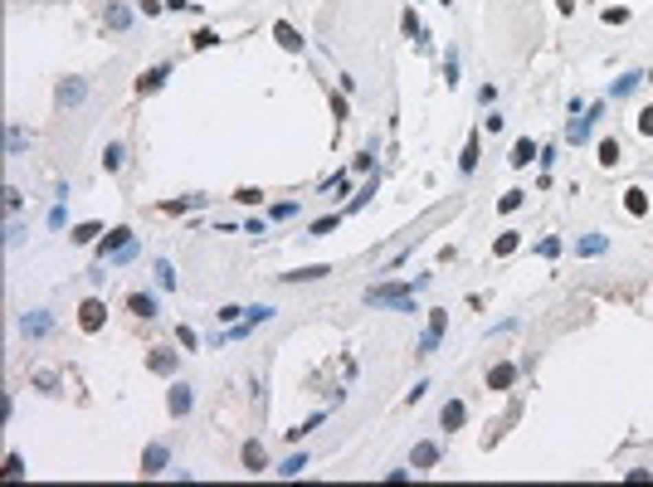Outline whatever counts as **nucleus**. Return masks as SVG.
<instances>
[{
	"mask_svg": "<svg viewBox=\"0 0 653 487\" xmlns=\"http://www.w3.org/2000/svg\"><path fill=\"white\" fill-rule=\"evenodd\" d=\"M643 78H648V73H624V78H619V83L610 88V93H615V98H629V93H634V88H639Z\"/></svg>",
	"mask_w": 653,
	"mask_h": 487,
	"instance_id": "nucleus-28",
	"label": "nucleus"
},
{
	"mask_svg": "<svg viewBox=\"0 0 653 487\" xmlns=\"http://www.w3.org/2000/svg\"><path fill=\"white\" fill-rule=\"evenodd\" d=\"M512 381H517V365H507V361H502V365H493V370H487V390H507Z\"/></svg>",
	"mask_w": 653,
	"mask_h": 487,
	"instance_id": "nucleus-16",
	"label": "nucleus"
},
{
	"mask_svg": "<svg viewBox=\"0 0 653 487\" xmlns=\"http://www.w3.org/2000/svg\"><path fill=\"white\" fill-rule=\"evenodd\" d=\"M458 171H463V176L478 171V137H468V146H463V156H458Z\"/></svg>",
	"mask_w": 653,
	"mask_h": 487,
	"instance_id": "nucleus-26",
	"label": "nucleus"
},
{
	"mask_svg": "<svg viewBox=\"0 0 653 487\" xmlns=\"http://www.w3.org/2000/svg\"><path fill=\"white\" fill-rule=\"evenodd\" d=\"M605 249H610V239H605V234H585V239L575 244V253H585V258H595V253H605Z\"/></svg>",
	"mask_w": 653,
	"mask_h": 487,
	"instance_id": "nucleus-23",
	"label": "nucleus"
},
{
	"mask_svg": "<svg viewBox=\"0 0 653 487\" xmlns=\"http://www.w3.org/2000/svg\"><path fill=\"white\" fill-rule=\"evenodd\" d=\"M239 200H244V205H258V200H263V190H254V185H244V190H239Z\"/></svg>",
	"mask_w": 653,
	"mask_h": 487,
	"instance_id": "nucleus-45",
	"label": "nucleus"
},
{
	"mask_svg": "<svg viewBox=\"0 0 653 487\" xmlns=\"http://www.w3.org/2000/svg\"><path fill=\"white\" fill-rule=\"evenodd\" d=\"M337 225H342V214H326V220H317V225H312V239H322V234H332Z\"/></svg>",
	"mask_w": 653,
	"mask_h": 487,
	"instance_id": "nucleus-31",
	"label": "nucleus"
},
{
	"mask_svg": "<svg viewBox=\"0 0 653 487\" xmlns=\"http://www.w3.org/2000/svg\"><path fill=\"white\" fill-rule=\"evenodd\" d=\"M302 468H307V453H293V458H288V463H283L278 473H283V477H298Z\"/></svg>",
	"mask_w": 653,
	"mask_h": 487,
	"instance_id": "nucleus-32",
	"label": "nucleus"
},
{
	"mask_svg": "<svg viewBox=\"0 0 653 487\" xmlns=\"http://www.w3.org/2000/svg\"><path fill=\"white\" fill-rule=\"evenodd\" d=\"M410 293L414 288H405V283H375V288H366V302L370 307H400Z\"/></svg>",
	"mask_w": 653,
	"mask_h": 487,
	"instance_id": "nucleus-1",
	"label": "nucleus"
},
{
	"mask_svg": "<svg viewBox=\"0 0 653 487\" xmlns=\"http://www.w3.org/2000/svg\"><path fill=\"white\" fill-rule=\"evenodd\" d=\"M190 405H195L190 385H181V381H176V385L166 390V409H171V419H186V414H190Z\"/></svg>",
	"mask_w": 653,
	"mask_h": 487,
	"instance_id": "nucleus-5",
	"label": "nucleus"
},
{
	"mask_svg": "<svg viewBox=\"0 0 653 487\" xmlns=\"http://www.w3.org/2000/svg\"><path fill=\"white\" fill-rule=\"evenodd\" d=\"M127 244H132V229H127V225H118V229H107V234L98 239V258L107 263V258H113V253H122Z\"/></svg>",
	"mask_w": 653,
	"mask_h": 487,
	"instance_id": "nucleus-3",
	"label": "nucleus"
},
{
	"mask_svg": "<svg viewBox=\"0 0 653 487\" xmlns=\"http://www.w3.org/2000/svg\"><path fill=\"white\" fill-rule=\"evenodd\" d=\"M127 307H132V317H156V312H161L151 293H132V297H127Z\"/></svg>",
	"mask_w": 653,
	"mask_h": 487,
	"instance_id": "nucleus-19",
	"label": "nucleus"
},
{
	"mask_svg": "<svg viewBox=\"0 0 653 487\" xmlns=\"http://www.w3.org/2000/svg\"><path fill=\"white\" fill-rule=\"evenodd\" d=\"M5 477H25V458H20V453L5 458Z\"/></svg>",
	"mask_w": 653,
	"mask_h": 487,
	"instance_id": "nucleus-36",
	"label": "nucleus"
},
{
	"mask_svg": "<svg viewBox=\"0 0 653 487\" xmlns=\"http://www.w3.org/2000/svg\"><path fill=\"white\" fill-rule=\"evenodd\" d=\"M239 458H244V473H263V468H268V453H263L258 439H249V444L239 449Z\"/></svg>",
	"mask_w": 653,
	"mask_h": 487,
	"instance_id": "nucleus-9",
	"label": "nucleus"
},
{
	"mask_svg": "<svg viewBox=\"0 0 653 487\" xmlns=\"http://www.w3.org/2000/svg\"><path fill=\"white\" fill-rule=\"evenodd\" d=\"M517 244H522V239H517V234H502V239H498V258H507V253H512V249H517Z\"/></svg>",
	"mask_w": 653,
	"mask_h": 487,
	"instance_id": "nucleus-40",
	"label": "nucleus"
},
{
	"mask_svg": "<svg viewBox=\"0 0 653 487\" xmlns=\"http://www.w3.org/2000/svg\"><path fill=\"white\" fill-rule=\"evenodd\" d=\"M200 205H205V195H186V200H166L161 214H186V209H200Z\"/></svg>",
	"mask_w": 653,
	"mask_h": 487,
	"instance_id": "nucleus-24",
	"label": "nucleus"
},
{
	"mask_svg": "<svg viewBox=\"0 0 653 487\" xmlns=\"http://www.w3.org/2000/svg\"><path fill=\"white\" fill-rule=\"evenodd\" d=\"M600 113H605V107H590V113H585V117H575V122L566 127V141H575V146H580V141H590V122H595V117H600Z\"/></svg>",
	"mask_w": 653,
	"mask_h": 487,
	"instance_id": "nucleus-11",
	"label": "nucleus"
},
{
	"mask_svg": "<svg viewBox=\"0 0 653 487\" xmlns=\"http://www.w3.org/2000/svg\"><path fill=\"white\" fill-rule=\"evenodd\" d=\"M132 258H137V239H132V244H127L122 253H113V258H107V263H132Z\"/></svg>",
	"mask_w": 653,
	"mask_h": 487,
	"instance_id": "nucleus-43",
	"label": "nucleus"
},
{
	"mask_svg": "<svg viewBox=\"0 0 653 487\" xmlns=\"http://www.w3.org/2000/svg\"><path fill=\"white\" fill-rule=\"evenodd\" d=\"M531 161H536V141H531V137H522V141L512 146V166H531Z\"/></svg>",
	"mask_w": 653,
	"mask_h": 487,
	"instance_id": "nucleus-22",
	"label": "nucleus"
},
{
	"mask_svg": "<svg viewBox=\"0 0 653 487\" xmlns=\"http://www.w3.org/2000/svg\"><path fill=\"white\" fill-rule=\"evenodd\" d=\"M249 321H274V307H263V302L249 307Z\"/></svg>",
	"mask_w": 653,
	"mask_h": 487,
	"instance_id": "nucleus-41",
	"label": "nucleus"
},
{
	"mask_svg": "<svg viewBox=\"0 0 653 487\" xmlns=\"http://www.w3.org/2000/svg\"><path fill=\"white\" fill-rule=\"evenodd\" d=\"M536 253H541V258H556V253H561V239H556V234H546V239L536 244Z\"/></svg>",
	"mask_w": 653,
	"mask_h": 487,
	"instance_id": "nucleus-33",
	"label": "nucleus"
},
{
	"mask_svg": "<svg viewBox=\"0 0 653 487\" xmlns=\"http://www.w3.org/2000/svg\"><path fill=\"white\" fill-rule=\"evenodd\" d=\"M410 463L424 473V468H434L439 463V444H414V453H410Z\"/></svg>",
	"mask_w": 653,
	"mask_h": 487,
	"instance_id": "nucleus-18",
	"label": "nucleus"
},
{
	"mask_svg": "<svg viewBox=\"0 0 653 487\" xmlns=\"http://www.w3.org/2000/svg\"><path fill=\"white\" fill-rule=\"evenodd\" d=\"M102 166H107V171H122V166H127V146H122V141H107V146H102Z\"/></svg>",
	"mask_w": 653,
	"mask_h": 487,
	"instance_id": "nucleus-17",
	"label": "nucleus"
},
{
	"mask_svg": "<svg viewBox=\"0 0 653 487\" xmlns=\"http://www.w3.org/2000/svg\"><path fill=\"white\" fill-rule=\"evenodd\" d=\"M98 234H102V225H98V220H88V225H78V229H74L69 239H74V244H93Z\"/></svg>",
	"mask_w": 653,
	"mask_h": 487,
	"instance_id": "nucleus-29",
	"label": "nucleus"
},
{
	"mask_svg": "<svg viewBox=\"0 0 653 487\" xmlns=\"http://www.w3.org/2000/svg\"><path fill=\"white\" fill-rule=\"evenodd\" d=\"M624 209L634 214V220H639V214H648V190H639V185L624 190Z\"/></svg>",
	"mask_w": 653,
	"mask_h": 487,
	"instance_id": "nucleus-21",
	"label": "nucleus"
},
{
	"mask_svg": "<svg viewBox=\"0 0 653 487\" xmlns=\"http://www.w3.org/2000/svg\"><path fill=\"white\" fill-rule=\"evenodd\" d=\"M176 341H181V346H186V351H190V346H195V341H200V337H195V327H186V321H181V327H176Z\"/></svg>",
	"mask_w": 653,
	"mask_h": 487,
	"instance_id": "nucleus-35",
	"label": "nucleus"
},
{
	"mask_svg": "<svg viewBox=\"0 0 653 487\" xmlns=\"http://www.w3.org/2000/svg\"><path fill=\"white\" fill-rule=\"evenodd\" d=\"M146 370H156V375H171V370H176V351H166V346H151V351H146Z\"/></svg>",
	"mask_w": 653,
	"mask_h": 487,
	"instance_id": "nucleus-10",
	"label": "nucleus"
},
{
	"mask_svg": "<svg viewBox=\"0 0 653 487\" xmlns=\"http://www.w3.org/2000/svg\"><path fill=\"white\" fill-rule=\"evenodd\" d=\"M444 83H449V88L458 83V54H449V59H444Z\"/></svg>",
	"mask_w": 653,
	"mask_h": 487,
	"instance_id": "nucleus-34",
	"label": "nucleus"
},
{
	"mask_svg": "<svg viewBox=\"0 0 653 487\" xmlns=\"http://www.w3.org/2000/svg\"><path fill=\"white\" fill-rule=\"evenodd\" d=\"M444 327H449V312H429V327H424V337H419V356H434V351H439Z\"/></svg>",
	"mask_w": 653,
	"mask_h": 487,
	"instance_id": "nucleus-2",
	"label": "nucleus"
},
{
	"mask_svg": "<svg viewBox=\"0 0 653 487\" xmlns=\"http://www.w3.org/2000/svg\"><path fill=\"white\" fill-rule=\"evenodd\" d=\"M522 195H527V190H507V195L498 200V209H517V205H522Z\"/></svg>",
	"mask_w": 653,
	"mask_h": 487,
	"instance_id": "nucleus-39",
	"label": "nucleus"
},
{
	"mask_svg": "<svg viewBox=\"0 0 653 487\" xmlns=\"http://www.w3.org/2000/svg\"><path fill=\"white\" fill-rule=\"evenodd\" d=\"M274 39H278V44L288 49V54H302V34H298V30H293L288 20H278V25H274Z\"/></svg>",
	"mask_w": 653,
	"mask_h": 487,
	"instance_id": "nucleus-15",
	"label": "nucleus"
},
{
	"mask_svg": "<svg viewBox=\"0 0 653 487\" xmlns=\"http://www.w3.org/2000/svg\"><path fill=\"white\" fill-rule=\"evenodd\" d=\"M102 20H107V30H127V25H132V10L122 5V0H107V10H102Z\"/></svg>",
	"mask_w": 653,
	"mask_h": 487,
	"instance_id": "nucleus-14",
	"label": "nucleus"
},
{
	"mask_svg": "<svg viewBox=\"0 0 653 487\" xmlns=\"http://www.w3.org/2000/svg\"><path fill=\"white\" fill-rule=\"evenodd\" d=\"M102 321H107V307H102L98 297H88V302L78 307V327H83V332H98Z\"/></svg>",
	"mask_w": 653,
	"mask_h": 487,
	"instance_id": "nucleus-7",
	"label": "nucleus"
},
{
	"mask_svg": "<svg viewBox=\"0 0 653 487\" xmlns=\"http://www.w3.org/2000/svg\"><path fill=\"white\" fill-rule=\"evenodd\" d=\"M166 458H171V449H166V444H146V453H142V473H146V477H156L161 468H166Z\"/></svg>",
	"mask_w": 653,
	"mask_h": 487,
	"instance_id": "nucleus-8",
	"label": "nucleus"
},
{
	"mask_svg": "<svg viewBox=\"0 0 653 487\" xmlns=\"http://www.w3.org/2000/svg\"><path fill=\"white\" fill-rule=\"evenodd\" d=\"M619 156H624V151H619V141H615V137H605V141H600V166H619Z\"/></svg>",
	"mask_w": 653,
	"mask_h": 487,
	"instance_id": "nucleus-27",
	"label": "nucleus"
},
{
	"mask_svg": "<svg viewBox=\"0 0 653 487\" xmlns=\"http://www.w3.org/2000/svg\"><path fill=\"white\" fill-rule=\"evenodd\" d=\"M83 98H88V83H83V78H64L59 93H54V102H59V107H78Z\"/></svg>",
	"mask_w": 653,
	"mask_h": 487,
	"instance_id": "nucleus-6",
	"label": "nucleus"
},
{
	"mask_svg": "<svg viewBox=\"0 0 653 487\" xmlns=\"http://www.w3.org/2000/svg\"><path fill=\"white\" fill-rule=\"evenodd\" d=\"M20 332H25L30 341H39V337L54 332V317H49V312H25V317H20Z\"/></svg>",
	"mask_w": 653,
	"mask_h": 487,
	"instance_id": "nucleus-4",
	"label": "nucleus"
},
{
	"mask_svg": "<svg viewBox=\"0 0 653 487\" xmlns=\"http://www.w3.org/2000/svg\"><path fill=\"white\" fill-rule=\"evenodd\" d=\"M463 419H468V409H463V400H449V405L439 409V424L449 429V434H458V429H463Z\"/></svg>",
	"mask_w": 653,
	"mask_h": 487,
	"instance_id": "nucleus-12",
	"label": "nucleus"
},
{
	"mask_svg": "<svg viewBox=\"0 0 653 487\" xmlns=\"http://www.w3.org/2000/svg\"><path fill=\"white\" fill-rule=\"evenodd\" d=\"M639 132L653 137V107H643V113H639Z\"/></svg>",
	"mask_w": 653,
	"mask_h": 487,
	"instance_id": "nucleus-42",
	"label": "nucleus"
},
{
	"mask_svg": "<svg viewBox=\"0 0 653 487\" xmlns=\"http://www.w3.org/2000/svg\"><path fill=\"white\" fill-rule=\"evenodd\" d=\"M156 283H161V288H176V268H171L166 258L156 263Z\"/></svg>",
	"mask_w": 653,
	"mask_h": 487,
	"instance_id": "nucleus-30",
	"label": "nucleus"
},
{
	"mask_svg": "<svg viewBox=\"0 0 653 487\" xmlns=\"http://www.w3.org/2000/svg\"><path fill=\"white\" fill-rule=\"evenodd\" d=\"M34 385H39V390H54V385H59V375H54V370H39Z\"/></svg>",
	"mask_w": 653,
	"mask_h": 487,
	"instance_id": "nucleus-38",
	"label": "nucleus"
},
{
	"mask_svg": "<svg viewBox=\"0 0 653 487\" xmlns=\"http://www.w3.org/2000/svg\"><path fill=\"white\" fill-rule=\"evenodd\" d=\"M400 30H405V39L424 44V25H419V15H414V10H405V15H400Z\"/></svg>",
	"mask_w": 653,
	"mask_h": 487,
	"instance_id": "nucleus-25",
	"label": "nucleus"
},
{
	"mask_svg": "<svg viewBox=\"0 0 653 487\" xmlns=\"http://www.w3.org/2000/svg\"><path fill=\"white\" fill-rule=\"evenodd\" d=\"M166 78H171V64H156V69H146V73L137 78V93H156Z\"/></svg>",
	"mask_w": 653,
	"mask_h": 487,
	"instance_id": "nucleus-13",
	"label": "nucleus"
},
{
	"mask_svg": "<svg viewBox=\"0 0 653 487\" xmlns=\"http://www.w3.org/2000/svg\"><path fill=\"white\" fill-rule=\"evenodd\" d=\"M214 44H220V34H214V30H200V34H195V49H214Z\"/></svg>",
	"mask_w": 653,
	"mask_h": 487,
	"instance_id": "nucleus-37",
	"label": "nucleus"
},
{
	"mask_svg": "<svg viewBox=\"0 0 653 487\" xmlns=\"http://www.w3.org/2000/svg\"><path fill=\"white\" fill-rule=\"evenodd\" d=\"M326 273H332L326 263H312V268H298V273H283V278H288V283H317V278H326Z\"/></svg>",
	"mask_w": 653,
	"mask_h": 487,
	"instance_id": "nucleus-20",
	"label": "nucleus"
},
{
	"mask_svg": "<svg viewBox=\"0 0 653 487\" xmlns=\"http://www.w3.org/2000/svg\"><path fill=\"white\" fill-rule=\"evenodd\" d=\"M288 214H298V205H293V200H283V205H274V220H288Z\"/></svg>",
	"mask_w": 653,
	"mask_h": 487,
	"instance_id": "nucleus-44",
	"label": "nucleus"
}]
</instances>
